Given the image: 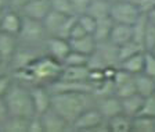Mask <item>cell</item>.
<instances>
[{"instance_id":"cell-1","label":"cell","mask_w":155,"mask_h":132,"mask_svg":"<svg viewBox=\"0 0 155 132\" xmlns=\"http://www.w3.org/2000/svg\"><path fill=\"white\" fill-rule=\"evenodd\" d=\"M89 92L64 90L51 93V109L55 110L68 124H72L82 111L89 109Z\"/></svg>"},{"instance_id":"cell-2","label":"cell","mask_w":155,"mask_h":132,"mask_svg":"<svg viewBox=\"0 0 155 132\" xmlns=\"http://www.w3.org/2000/svg\"><path fill=\"white\" fill-rule=\"evenodd\" d=\"M62 70V64L55 58L50 57H38L32 64L26 68L18 70L19 77L25 78L32 82L43 84V82H54L58 79Z\"/></svg>"},{"instance_id":"cell-3","label":"cell","mask_w":155,"mask_h":132,"mask_svg":"<svg viewBox=\"0 0 155 132\" xmlns=\"http://www.w3.org/2000/svg\"><path fill=\"white\" fill-rule=\"evenodd\" d=\"M4 100L10 116L26 117V118L36 116L31 90L25 89L21 85H11L7 93L4 95Z\"/></svg>"},{"instance_id":"cell-4","label":"cell","mask_w":155,"mask_h":132,"mask_svg":"<svg viewBox=\"0 0 155 132\" xmlns=\"http://www.w3.org/2000/svg\"><path fill=\"white\" fill-rule=\"evenodd\" d=\"M141 16L136 3L130 0H120L116 3H111L110 17L116 24H127L133 25L137 21V18Z\"/></svg>"},{"instance_id":"cell-5","label":"cell","mask_w":155,"mask_h":132,"mask_svg":"<svg viewBox=\"0 0 155 132\" xmlns=\"http://www.w3.org/2000/svg\"><path fill=\"white\" fill-rule=\"evenodd\" d=\"M104 117L100 113L98 109H86L79 114L76 120H75L72 125L78 131H94V129H100L101 125L104 124Z\"/></svg>"},{"instance_id":"cell-6","label":"cell","mask_w":155,"mask_h":132,"mask_svg":"<svg viewBox=\"0 0 155 132\" xmlns=\"http://www.w3.org/2000/svg\"><path fill=\"white\" fill-rule=\"evenodd\" d=\"M46 35V29L43 26V23L39 19H33L29 17H22V24L19 29L18 36L26 40V42H39L42 40L43 36Z\"/></svg>"},{"instance_id":"cell-7","label":"cell","mask_w":155,"mask_h":132,"mask_svg":"<svg viewBox=\"0 0 155 132\" xmlns=\"http://www.w3.org/2000/svg\"><path fill=\"white\" fill-rule=\"evenodd\" d=\"M47 47H48V53L53 58H55L57 61H60L62 64L69 52H71V45L69 40L61 36H50L47 39Z\"/></svg>"},{"instance_id":"cell-8","label":"cell","mask_w":155,"mask_h":132,"mask_svg":"<svg viewBox=\"0 0 155 132\" xmlns=\"http://www.w3.org/2000/svg\"><path fill=\"white\" fill-rule=\"evenodd\" d=\"M89 65H65L58 79L64 82H89Z\"/></svg>"},{"instance_id":"cell-9","label":"cell","mask_w":155,"mask_h":132,"mask_svg":"<svg viewBox=\"0 0 155 132\" xmlns=\"http://www.w3.org/2000/svg\"><path fill=\"white\" fill-rule=\"evenodd\" d=\"M39 117L42 120L45 132H61L67 128V125H69L55 110L51 109V107H50L47 111H45L43 114H40Z\"/></svg>"},{"instance_id":"cell-10","label":"cell","mask_w":155,"mask_h":132,"mask_svg":"<svg viewBox=\"0 0 155 132\" xmlns=\"http://www.w3.org/2000/svg\"><path fill=\"white\" fill-rule=\"evenodd\" d=\"M50 10H51L50 0H29L22 7L24 16L33 19H39V21H43Z\"/></svg>"},{"instance_id":"cell-11","label":"cell","mask_w":155,"mask_h":132,"mask_svg":"<svg viewBox=\"0 0 155 132\" xmlns=\"http://www.w3.org/2000/svg\"><path fill=\"white\" fill-rule=\"evenodd\" d=\"M31 96H32L36 116H40L51 107V93L46 88L40 86V85L35 86L31 90Z\"/></svg>"},{"instance_id":"cell-12","label":"cell","mask_w":155,"mask_h":132,"mask_svg":"<svg viewBox=\"0 0 155 132\" xmlns=\"http://www.w3.org/2000/svg\"><path fill=\"white\" fill-rule=\"evenodd\" d=\"M133 40V32H132V25L127 24H114L112 31L110 33L108 42L112 43L114 46L119 47V46L125 45V43Z\"/></svg>"},{"instance_id":"cell-13","label":"cell","mask_w":155,"mask_h":132,"mask_svg":"<svg viewBox=\"0 0 155 132\" xmlns=\"http://www.w3.org/2000/svg\"><path fill=\"white\" fill-rule=\"evenodd\" d=\"M71 49L75 52H79L82 54L91 56L97 49V40L94 39V36L91 33H86V35L81 36L76 39H68Z\"/></svg>"},{"instance_id":"cell-14","label":"cell","mask_w":155,"mask_h":132,"mask_svg":"<svg viewBox=\"0 0 155 132\" xmlns=\"http://www.w3.org/2000/svg\"><path fill=\"white\" fill-rule=\"evenodd\" d=\"M17 49H18L17 35L0 31V58H2V61L11 60Z\"/></svg>"},{"instance_id":"cell-15","label":"cell","mask_w":155,"mask_h":132,"mask_svg":"<svg viewBox=\"0 0 155 132\" xmlns=\"http://www.w3.org/2000/svg\"><path fill=\"white\" fill-rule=\"evenodd\" d=\"M21 24H22V17H19L15 11H7L0 14V31L3 32L18 36Z\"/></svg>"},{"instance_id":"cell-16","label":"cell","mask_w":155,"mask_h":132,"mask_svg":"<svg viewBox=\"0 0 155 132\" xmlns=\"http://www.w3.org/2000/svg\"><path fill=\"white\" fill-rule=\"evenodd\" d=\"M100 113L103 114L104 118H111V117L116 116V114L122 113V103H120V99L115 95H110V96H104L103 100L100 102V106H98Z\"/></svg>"},{"instance_id":"cell-17","label":"cell","mask_w":155,"mask_h":132,"mask_svg":"<svg viewBox=\"0 0 155 132\" xmlns=\"http://www.w3.org/2000/svg\"><path fill=\"white\" fill-rule=\"evenodd\" d=\"M144 99L141 95H139L137 92L130 96H126L120 99V103H122V113H125L126 116L129 117H136L140 113V110L143 107V103H144Z\"/></svg>"},{"instance_id":"cell-18","label":"cell","mask_w":155,"mask_h":132,"mask_svg":"<svg viewBox=\"0 0 155 132\" xmlns=\"http://www.w3.org/2000/svg\"><path fill=\"white\" fill-rule=\"evenodd\" d=\"M134 84H136V92L141 95L143 97L152 96L155 92V78L148 77L147 74L141 72V74L134 75Z\"/></svg>"},{"instance_id":"cell-19","label":"cell","mask_w":155,"mask_h":132,"mask_svg":"<svg viewBox=\"0 0 155 132\" xmlns=\"http://www.w3.org/2000/svg\"><path fill=\"white\" fill-rule=\"evenodd\" d=\"M114 24L115 23H114V19L111 18L110 16L97 19L96 29H94V32H93V36L97 40V43H103V42H107V40H108Z\"/></svg>"},{"instance_id":"cell-20","label":"cell","mask_w":155,"mask_h":132,"mask_svg":"<svg viewBox=\"0 0 155 132\" xmlns=\"http://www.w3.org/2000/svg\"><path fill=\"white\" fill-rule=\"evenodd\" d=\"M107 128L111 132H130L132 131V117L126 116L125 113L116 114L108 118Z\"/></svg>"},{"instance_id":"cell-21","label":"cell","mask_w":155,"mask_h":132,"mask_svg":"<svg viewBox=\"0 0 155 132\" xmlns=\"http://www.w3.org/2000/svg\"><path fill=\"white\" fill-rule=\"evenodd\" d=\"M144 52L136 53V54L127 57L126 60L120 61V68L127 71V72H130L132 75L141 74L143 68H144Z\"/></svg>"},{"instance_id":"cell-22","label":"cell","mask_w":155,"mask_h":132,"mask_svg":"<svg viewBox=\"0 0 155 132\" xmlns=\"http://www.w3.org/2000/svg\"><path fill=\"white\" fill-rule=\"evenodd\" d=\"M132 131L136 132H154L155 131V117L150 116H136L132 118Z\"/></svg>"},{"instance_id":"cell-23","label":"cell","mask_w":155,"mask_h":132,"mask_svg":"<svg viewBox=\"0 0 155 132\" xmlns=\"http://www.w3.org/2000/svg\"><path fill=\"white\" fill-rule=\"evenodd\" d=\"M29 118L26 117L8 116V118L3 124V131L6 132H28Z\"/></svg>"},{"instance_id":"cell-24","label":"cell","mask_w":155,"mask_h":132,"mask_svg":"<svg viewBox=\"0 0 155 132\" xmlns=\"http://www.w3.org/2000/svg\"><path fill=\"white\" fill-rule=\"evenodd\" d=\"M39 56L32 53L31 50H18L14 53L11 61H13V65L17 68V70H22V68H26L29 64H32Z\"/></svg>"},{"instance_id":"cell-25","label":"cell","mask_w":155,"mask_h":132,"mask_svg":"<svg viewBox=\"0 0 155 132\" xmlns=\"http://www.w3.org/2000/svg\"><path fill=\"white\" fill-rule=\"evenodd\" d=\"M110 9H111V3H108L107 0H91L86 13L90 14L96 19H98L110 16Z\"/></svg>"},{"instance_id":"cell-26","label":"cell","mask_w":155,"mask_h":132,"mask_svg":"<svg viewBox=\"0 0 155 132\" xmlns=\"http://www.w3.org/2000/svg\"><path fill=\"white\" fill-rule=\"evenodd\" d=\"M140 52H144V47H143L140 43L134 42V40H130V42L125 43V45L116 47V57H118V61H123L126 60L127 57L136 54V53H140Z\"/></svg>"},{"instance_id":"cell-27","label":"cell","mask_w":155,"mask_h":132,"mask_svg":"<svg viewBox=\"0 0 155 132\" xmlns=\"http://www.w3.org/2000/svg\"><path fill=\"white\" fill-rule=\"evenodd\" d=\"M147 24H148V18L145 14L137 18L134 24L132 25V32H133V40L143 46V39H144V33H145V28H147Z\"/></svg>"},{"instance_id":"cell-28","label":"cell","mask_w":155,"mask_h":132,"mask_svg":"<svg viewBox=\"0 0 155 132\" xmlns=\"http://www.w3.org/2000/svg\"><path fill=\"white\" fill-rule=\"evenodd\" d=\"M114 93L115 96H118L119 99L126 96H130V95L136 93V84H134V77L130 78V79L125 81L119 85H115V89H114Z\"/></svg>"},{"instance_id":"cell-29","label":"cell","mask_w":155,"mask_h":132,"mask_svg":"<svg viewBox=\"0 0 155 132\" xmlns=\"http://www.w3.org/2000/svg\"><path fill=\"white\" fill-rule=\"evenodd\" d=\"M50 6H51V10L64 14V16H68V17L76 16L69 0H50Z\"/></svg>"},{"instance_id":"cell-30","label":"cell","mask_w":155,"mask_h":132,"mask_svg":"<svg viewBox=\"0 0 155 132\" xmlns=\"http://www.w3.org/2000/svg\"><path fill=\"white\" fill-rule=\"evenodd\" d=\"M89 58H90V56H86L79 52L71 50L69 54L65 57L62 64L64 65H89Z\"/></svg>"},{"instance_id":"cell-31","label":"cell","mask_w":155,"mask_h":132,"mask_svg":"<svg viewBox=\"0 0 155 132\" xmlns=\"http://www.w3.org/2000/svg\"><path fill=\"white\" fill-rule=\"evenodd\" d=\"M76 18H78V23L81 24L82 28H83L87 33H91V35H93L94 29H96V23H97V19L94 18V17H91L90 14H87V13L78 14Z\"/></svg>"},{"instance_id":"cell-32","label":"cell","mask_w":155,"mask_h":132,"mask_svg":"<svg viewBox=\"0 0 155 132\" xmlns=\"http://www.w3.org/2000/svg\"><path fill=\"white\" fill-rule=\"evenodd\" d=\"M155 45V24L150 23L147 24L145 28V33H144V39H143V47L145 52H150Z\"/></svg>"},{"instance_id":"cell-33","label":"cell","mask_w":155,"mask_h":132,"mask_svg":"<svg viewBox=\"0 0 155 132\" xmlns=\"http://www.w3.org/2000/svg\"><path fill=\"white\" fill-rule=\"evenodd\" d=\"M143 72L155 78V54L152 52H144V68Z\"/></svg>"},{"instance_id":"cell-34","label":"cell","mask_w":155,"mask_h":132,"mask_svg":"<svg viewBox=\"0 0 155 132\" xmlns=\"http://www.w3.org/2000/svg\"><path fill=\"white\" fill-rule=\"evenodd\" d=\"M139 114H141V116L155 117V95L145 97L144 103H143V107H141ZM139 114H137V116H139Z\"/></svg>"},{"instance_id":"cell-35","label":"cell","mask_w":155,"mask_h":132,"mask_svg":"<svg viewBox=\"0 0 155 132\" xmlns=\"http://www.w3.org/2000/svg\"><path fill=\"white\" fill-rule=\"evenodd\" d=\"M136 6H137L140 13L147 16L150 11H152L155 9V0H137Z\"/></svg>"},{"instance_id":"cell-36","label":"cell","mask_w":155,"mask_h":132,"mask_svg":"<svg viewBox=\"0 0 155 132\" xmlns=\"http://www.w3.org/2000/svg\"><path fill=\"white\" fill-rule=\"evenodd\" d=\"M28 132H45V128H43L42 120L39 116H33L29 118L28 123Z\"/></svg>"},{"instance_id":"cell-37","label":"cell","mask_w":155,"mask_h":132,"mask_svg":"<svg viewBox=\"0 0 155 132\" xmlns=\"http://www.w3.org/2000/svg\"><path fill=\"white\" fill-rule=\"evenodd\" d=\"M72 4V7H74L75 13L78 14H82V13H86L87 11V7H89V4H90L91 0H69Z\"/></svg>"},{"instance_id":"cell-38","label":"cell","mask_w":155,"mask_h":132,"mask_svg":"<svg viewBox=\"0 0 155 132\" xmlns=\"http://www.w3.org/2000/svg\"><path fill=\"white\" fill-rule=\"evenodd\" d=\"M86 31H84L83 28L81 26V24L78 23V18L76 21H75V24L72 25L71 31H69V35H68V39H76V38H81V36L86 35Z\"/></svg>"},{"instance_id":"cell-39","label":"cell","mask_w":155,"mask_h":132,"mask_svg":"<svg viewBox=\"0 0 155 132\" xmlns=\"http://www.w3.org/2000/svg\"><path fill=\"white\" fill-rule=\"evenodd\" d=\"M11 86V78L4 72L0 75V96H4L7 93V90Z\"/></svg>"},{"instance_id":"cell-40","label":"cell","mask_w":155,"mask_h":132,"mask_svg":"<svg viewBox=\"0 0 155 132\" xmlns=\"http://www.w3.org/2000/svg\"><path fill=\"white\" fill-rule=\"evenodd\" d=\"M8 109H7L6 100H4V96H0V125H3L4 121L8 118Z\"/></svg>"},{"instance_id":"cell-41","label":"cell","mask_w":155,"mask_h":132,"mask_svg":"<svg viewBox=\"0 0 155 132\" xmlns=\"http://www.w3.org/2000/svg\"><path fill=\"white\" fill-rule=\"evenodd\" d=\"M28 2L29 0H10V6L14 7V9H21L22 10V7L25 6Z\"/></svg>"},{"instance_id":"cell-42","label":"cell","mask_w":155,"mask_h":132,"mask_svg":"<svg viewBox=\"0 0 155 132\" xmlns=\"http://www.w3.org/2000/svg\"><path fill=\"white\" fill-rule=\"evenodd\" d=\"M147 18H148V21H150V23L155 24V9L152 10V11H150L148 14H147Z\"/></svg>"},{"instance_id":"cell-43","label":"cell","mask_w":155,"mask_h":132,"mask_svg":"<svg viewBox=\"0 0 155 132\" xmlns=\"http://www.w3.org/2000/svg\"><path fill=\"white\" fill-rule=\"evenodd\" d=\"M6 2L7 0H0V14L4 11V9H6Z\"/></svg>"},{"instance_id":"cell-44","label":"cell","mask_w":155,"mask_h":132,"mask_svg":"<svg viewBox=\"0 0 155 132\" xmlns=\"http://www.w3.org/2000/svg\"><path fill=\"white\" fill-rule=\"evenodd\" d=\"M108 3H116V2H120V0H107Z\"/></svg>"},{"instance_id":"cell-45","label":"cell","mask_w":155,"mask_h":132,"mask_svg":"<svg viewBox=\"0 0 155 132\" xmlns=\"http://www.w3.org/2000/svg\"><path fill=\"white\" fill-rule=\"evenodd\" d=\"M4 74V71H3V67H2V63H0V75Z\"/></svg>"},{"instance_id":"cell-46","label":"cell","mask_w":155,"mask_h":132,"mask_svg":"<svg viewBox=\"0 0 155 132\" xmlns=\"http://www.w3.org/2000/svg\"><path fill=\"white\" fill-rule=\"evenodd\" d=\"M150 52H152V53H154V54H155V45H154V47H152L151 50H150Z\"/></svg>"},{"instance_id":"cell-47","label":"cell","mask_w":155,"mask_h":132,"mask_svg":"<svg viewBox=\"0 0 155 132\" xmlns=\"http://www.w3.org/2000/svg\"><path fill=\"white\" fill-rule=\"evenodd\" d=\"M130 2H133V3H136V2H137V0H130Z\"/></svg>"},{"instance_id":"cell-48","label":"cell","mask_w":155,"mask_h":132,"mask_svg":"<svg viewBox=\"0 0 155 132\" xmlns=\"http://www.w3.org/2000/svg\"><path fill=\"white\" fill-rule=\"evenodd\" d=\"M0 63H3V61H2V58H0Z\"/></svg>"},{"instance_id":"cell-49","label":"cell","mask_w":155,"mask_h":132,"mask_svg":"<svg viewBox=\"0 0 155 132\" xmlns=\"http://www.w3.org/2000/svg\"><path fill=\"white\" fill-rule=\"evenodd\" d=\"M154 95H155V92H154Z\"/></svg>"}]
</instances>
